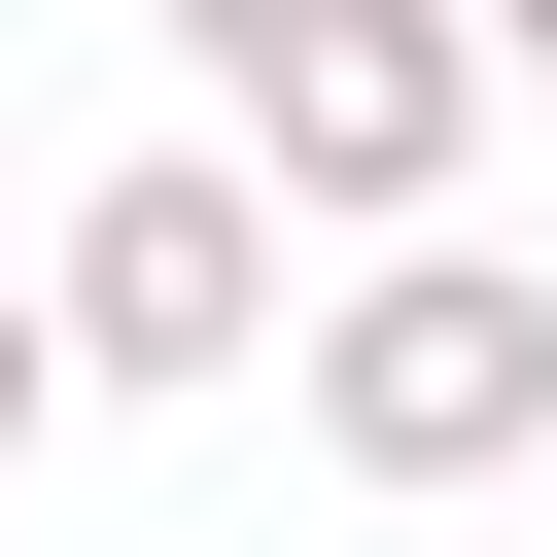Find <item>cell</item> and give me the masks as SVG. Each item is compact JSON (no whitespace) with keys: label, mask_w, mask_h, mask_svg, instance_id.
<instances>
[{"label":"cell","mask_w":557,"mask_h":557,"mask_svg":"<svg viewBox=\"0 0 557 557\" xmlns=\"http://www.w3.org/2000/svg\"><path fill=\"white\" fill-rule=\"evenodd\" d=\"M278 383H313L348 487H522V453H557V278L453 244V209H383L348 278H278Z\"/></svg>","instance_id":"obj_1"},{"label":"cell","mask_w":557,"mask_h":557,"mask_svg":"<svg viewBox=\"0 0 557 557\" xmlns=\"http://www.w3.org/2000/svg\"><path fill=\"white\" fill-rule=\"evenodd\" d=\"M487 104H522V70H487L453 0H278V35L209 70V139H244V174L313 209V244H383V209H453V174H487Z\"/></svg>","instance_id":"obj_2"},{"label":"cell","mask_w":557,"mask_h":557,"mask_svg":"<svg viewBox=\"0 0 557 557\" xmlns=\"http://www.w3.org/2000/svg\"><path fill=\"white\" fill-rule=\"evenodd\" d=\"M35 348H70V383H278V174H244V139H139V174H70V244H35Z\"/></svg>","instance_id":"obj_3"},{"label":"cell","mask_w":557,"mask_h":557,"mask_svg":"<svg viewBox=\"0 0 557 557\" xmlns=\"http://www.w3.org/2000/svg\"><path fill=\"white\" fill-rule=\"evenodd\" d=\"M35 418H70V348H35V278H0V487H35Z\"/></svg>","instance_id":"obj_4"},{"label":"cell","mask_w":557,"mask_h":557,"mask_svg":"<svg viewBox=\"0 0 557 557\" xmlns=\"http://www.w3.org/2000/svg\"><path fill=\"white\" fill-rule=\"evenodd\" d=\"M139 35H174V70H244V35H278V0H139Z\"/></svg>","instance_id":"obj_5"},{"label":"cell","mask_w":557,"mask_h":557,"mask_svg":"<svg viewBox=\"0 0 557 557\" xmlns=\"http://www.w3.org/2000/svg\"><path fill=\"white\" fill-rule=\"evenodd\" d=\"M453 35H487V70H557V0H453Z\"/></svg>","instance_id":"obj_6"}]
</instances>
